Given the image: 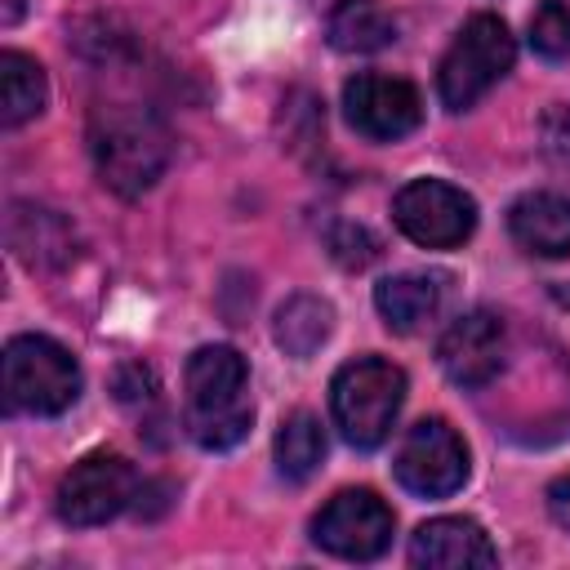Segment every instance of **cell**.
<instances>
[{
	"label": "cell",
	"mask_w": 570,
	"mask_h": 570,
	"mask_svg": "<svg viewBox=\"0 0 570 570\" xmlns=\"http://www.w3.org/2000/svg\"><path fill=\"white\" fill-rule=\"evenodd\" d=\"M89 151L102 187L134 200L151 191L169 165V125L142 102H98L89 116Z\"/></svg>",
	"instance_id": "1"
},
{
	"label": "cell",
	"mask_w": 570,
	"mask_h": 570,
	"mask_svg": "<svg viewBox=\"0 0 570 570\" xmlns=\"http://www.w3.org/2000/svg\"><path fill=\"white\" fill-rule=\"evenodd\" d=\"M249 370L245 356L227 343H209L196 347L187 361V432L196 445L205 450H232L249 423H254V405H249Z\"/></svg>",
	"instance_id": "2"
},
{
	"label": "cell",
	"mask_w": 570,
	"mask_h": 570,
	"mask_svg": "<svg viewBox=\"0 0 570 570\" xmlns=\"http://www.w3.org/2000/svg\"><path fill=\"white\" fill-rule=\"evenodd\" d=\"M401 405H405V370L383 356H356L330 383L334 423L356 450L383 445Z\"/></svg>",
	"instance_id": "3"
},
{
	"label": "cell",
	"mask_w": 570,
	"mask_h": 570,
	"mask_svg": "<svg viewBox=\"0 0 570 570\" xmlns=\"http://www.w3.org/2000/svg\"><path fill=\"white\" fill-rule=\"evenodd\" d=\"M517 45L503 18L494 13H476L463 22V31L454 36V45L445 49L441 67H436V94L450 111H468L476 98H485L512 67Z\"/></svg>",
	"instance_id": "4"
},
{
	"label": "cell",
	"mask_w": 570,
	"mask_h": 570,
	"mask_svg": "<svg viewBox=\"0 0 570 570\" xmlns=\"http://www.w3.org/2000/svg\"><path fill=\"white\" fill-rule=\"evenodd\" d=\"M80 396V365L76 356L45 338L18 334L4 347V401L22 414H62Z\"/></svg>",
	"instance_id": "5"
},
{
	"label": "cell",
	"mask_w": 570,
	"mask_h": 570,
	"mask_svg": "<svg viewBox=\"0 0 570 570\" xmlns=\"http://www.w3.org/2000/svg\"><path fill=\"white\" fill-rule=\"evenodd\" d=\"M396 227L423 249H454L476 227V205L463 187L441 178H414L392 196Z\"/></svg>",
	"instance_id": "6"
},
{
	"label": "cell",
	"mask_w": 570,
	"mask_h": 570,
	"mask_svg": "<svg viewBox=\"0 0 570 570\" xmlns=\"http://www.w3.org/2000/svg\"><path fill=\"white\" fill-rule=\"evenodd\" d=\"M392 508L374 490H338L316 517L312 539L343 561H374L392 543Z\"/></svg>",
	"instance_id": "7"
},
{
	"label": "cell",
	"mask_w": 570,
	"mask_h": 570,
	"mask_svg": "<svg viewBox=\"0 0 570 570\" xmlns=\"http://www.w3.org/2000/svg\"><path fill=\"white\" fill-rule=\"evenodd\" d=\"M396 481L419 499H445L468 481V445L445 419H419L396 450Z\"/></svg>",
	"instance_id": "8"
},
{
	"label": "cell",
	"mask_w": 570,
	"mask_h": 570,
	"mask_svg": "<svg viewBox=\"0 0 570 570\" xmlns=\"http://www.w3.org/2000/svg\"><path fill=\"white\" fill-rule=\"evenodd\" d=\"M138 490V476L129 468V459L120 454H85L80 463H71V472L58 481V517L76 530H89V525H102L111 521L116 512L129 508Z\"/></svg>",
	"instance_id": "9"
},
{
	"label": "cell",
	"mask_w": 570,
	"mask_h": 570,
	"mask_svg": "<svg viewBox=\"0 0 570 570\" xmlns=\"http://www.w3.org/2000/svg\"><path fill=\"white\" fill-rule=\"evenodd\" d=\"M343 111L347 125L374 142H396L423 120V98L410 80L383 76V71H361L343 85Z\"/></svg>",
	"instance_id": "10"
},
{
	"label": "cell",
	"mask_w": 570,
	"mask_h": 570,
	"mask_svg": "<svg viewBox=\"0 0 570 570\" xmlns=\"http://www.w3.org/2000/svg\"><path fill=\"white\" fill-rule=\"evenodd\" d=\"M503 356H508V330L485 307L454 316L436 343V361H441L445 379L459 387H485L503 370Z\"/></svg>",
	"instance_id": "11"
},
{
	"label": "cell",
	"mask_w": 570,
	"mask_h": 570,
	"mask_svg": "<svg viewBox=\"0 0 570 570\" xmlns=\"http://www.w3.org/2000/svg\"><path fill=\"white\" fill-rule=\"evenodd\" d=\"M4 240H9L13 258L27 263L31 272H58L80 254L76 227L58 209H45V205H31V200H13L9 205Z\"/></svg>",
	"instance_id": "12"
},
{
	"label": "cell",
	"mask_w": 570,
	"mask_h": 570,
	"mask_svg": "<svg viewBox=\"0 0 570 570\" xmlns=\"http://www.w3.org/2000/svg\"><path fill=\"white\" fill-rule=\"evenodd\" d=\"M410 561L428 566V570H476V566H494V548L476 521L436 517V521H423L414 530Z\"/></svg>",
	"instance_id": "13"
},
{
	"label": "cell",
	"mask_w": 570,
	"mask_h": 570,
	"mask_svg": "<svg viewBox=\"0 0 570 570\" xmlns=\"http://www.w3.org/2000/svg\"><path fill=\"white\" fill-rule=\"evenodd\" d=\"M508 232L534 258H566L570 254V200L552 191H530L512 200Z\"/></svg>",
	"instance_id": "14"
},
{
	"label": "cell",
	"mask_w": 570,
	"mask_h": 570,
	"mask_svg": "<svg viewBox=\"0 0 570 570\" xmlns=\"http://www.w3.org/2000/svg\"><path fill=\"white\" fill-rule=\"evenodd\" d=\"M445 303V276L441 272H401L374 285V307L387 330L414 334L423 330Z\"/></svg>",
	"instance_id": "15"
},
{
	"label": "cell",
	"mask_w": 570,
	"mask_h": 570,
	"mask_svg": "<svg viewBox=\"0 0 570 570\" xmlns=\"http://www.w3.org/2000/svg\"><path fill=\"white\" fill-rule=\"evenodd\" d=\"M325 36L338 53H379L396 40V22L379 0H338L325 18Z\"/></svg>",
	"instance_id": "16"
},
{
	"label": "cell",
	"mask_w": 570,
	"mask_h": 570,
	"mask_svg": "<svg viewBox=\"0 0 570 570\" xmlns=\"http://www.w3.org/2000/svg\"><path fill=\"white\" fill-rule=\"evenodd\" d=\"M45 98H49V85H45L40 62L18 49H4L0 53V120H4V129H18L31 116H40Z\"/></svg>",
	"instance_id": "17"
},
{
	"label": "cell",
	"mask_w": 570,
	"mask_h": 570,
	"mask_svg": "<svg viewBox=\"0 0 570 570\" xmlns=\"http://www.w3.org/2000/svg\"><path fill=\"white\" fill-rule=\"evenodd\" d=\"M334 330V307L316 294H294L276 312V343L285 356H312Z\"/></svg>",
	"instance_id": "18"
},
{
	"label": "cell",
	"mask_w": 570,
	"mask_h": 570,
	"mask_svg": "<svg viewBox=\"0 0 570 570\" xmlns=\"http://www.w3.org/2000/svg\"><path fill=\"white\" fill-rule=\"evenodd\" d=\"M325 459V432L321 419L307 410H294L276 432V472L285 481H307Z\"/></svg>",
	"instance_id": "19"
},
{
	"label": "cell",
	"mask_w": 570,
	"mask_h": 570,
	"mask_svg": "<svg viewBox=\"0 0 570 570\" xmlns=\"http://www.w3.org/2000/svg\"><path fill=\"white\" fill-rule=\"evenodd\" d=\"M530 49L548 62L570 58V0H539L530 13Z\"/></svg>",
	"instance_id": "20"
},
{
	"label": "cell",
	"mask_w": 570,
	"mask_h": 570,
	"mask_svg": "<svg viewBox=\"0 0 570 570\" xmlns=\"http://www.w3.org/2000/svg\"><path fill=\"white\" fill-rule=\"evenodd\" d=\"M330 249H334V258H338L343 267H365V263H374V254H379L374 236H370L365 227H352V223H343V227L330 232Z\"/></svg>",
	"instance_id": "21"
},
{
	"label": "cell",
	"mask_w": 570,
	"mask_h": 570,
	"mask_svg": "<svg viewBox=\"0 0 570 570\" xmlns=\"http://www.w3.org/2000/svg\"><path fill=\"white\" fill-rule=\"evenodd\" d=\"M539 138H543V151H548L552 160L570 165V107H566V102H557V107L543 116Z\"/></svg>",
	"instance_id": "22"
},
{
	"label": "cell",
	"mask_w": 570,
	"mask_h": 570,
	"mask_svg": "<svg viewBox=\"0 0 570 570\" xmlns=\"http://www.w3.org/2000/svg\"><path fill=\"white\" fill-rule=\"evenodd\" d=\"M116 396L120 401H151L156 396V374L147 365H138V361L120 365L116 370Z\"/></svg>",
	"instance_id": "23"
},
{
	"label": "cell",
	"mask_w": 570,
	"mask_h": 570,
	"mask_svg": "<svg viewBox=\"0 0 570 570\" xmlns=\"http://www.w3.org/2000/svg\"><path fill=\"white\" fill-rule=\"evenodd\" d=\"M548 512H552V521L561 530H570V472L548 485Z\"/></svg>",
	"instance_id": "24"
},
{
	"label": "cell",
	"mask_w": 570,
	"mask_h": 570,
	"mask_svg": "<svg viewBox=\"0 0 570 570\" xmlns=\"http://www.w3.org/2000/svg\"><path fill=\"white\" fill-rule=\"evenodd\" d=\"M22 13H27V0H0V22L4 27H13Z\"/></svg>",
	"instance_id": "25"
}]
</instances>
